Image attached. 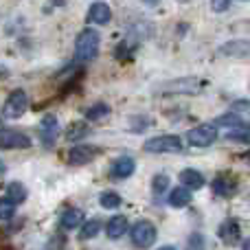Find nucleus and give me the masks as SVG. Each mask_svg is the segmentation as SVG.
<instances>
[{
  "label": "nucleus",
  "mask_w": 250,
  "mask_h": 250,
  "mask_svg": "<svg viewBox=\"0 0 250 250\" xmlns=\"http://www.w3.org/2000/svg\"><path fill=\"white\" fill-rule=\"evenodd\" d=\"M99 33L95 29H83L77 35V42H75V60L77 62H92L99 53Z\"/></svg>",
  "instance_id": "obj_1"
},
{
  "label": "nucleus",
  "mask_w": 250,
  "mask_h": 250,
  "mask_svg": "<svg viewBox=\"0 0 250 250\" xmlns=\"http://www.w3.org/2000/svg\"><path fill=\"white\" fill-rule=\"evenodd\" d=\"M143 149L149 151V154H178L182 151V141L173 134H167V136H154L149 141H145Z\"/></svg>",
  "instance_id": "obj_2"
},
{
  "label": "nucleus",
  "mask_w": 250,
  "mask_h": 250,
  "mask_svg": "<svg viewBox=\"0 0 250 250\" xmlns=\"http://www.w3.org/2000/svg\"><path fill=\"white\" fill-rule=\"evenodd\" d=\"M26 108H29V97H26V92L22 90V88H18V90H13L11 95L7 97V101H4L2 117L4 119H20L22 114L26 112Z\"/></svg>",
  "instance_id": "obj_3"
},
{
  "label": "nucleus",
  "mask_w": 250,
  "mask_h": 250,
  "mask_svg": "<svg viewBox=\"0 0 250 250\" xmlns=\"http://www.w3.org/2000/svg\"><path fill=\"white\" fill-rule=\"evenodd\" d=\"M187 141L193 147H208L217 141V127L213 123H202L195 125L193 129L187 132Z\"/></svg>",
  "instance_id": "obj_4"
},
{
  "label": "nucleus",
  "mask_w": 250,
  "mask_h": 250,
  "mask_svg": "<svg viewBox=\"0 0 250 250\" xmlns=\"http://www.w3.org/2000/svg\"><path fill=\"white\" fill-rule=\"evenodd\" d=\"M156 242V226L147 220H141L132 226V244L136 248H149Z\"/></svg>",
  "instance_id": "obj_5"
},
{
  "label": "nucleus",
  "mask_w": 250,
  "mask_h": 250,
  "mask_svg": "<svg viewBox=\"0 0 250 250\" xmlns=\"http://www.w3.org/2000/svg\"><path fill=\"white\" fill-rule=\"evenodd\" d=\"M0 147L2 149H26L31 147V138L20 129L0 127Z\"/></svg>",
  "instance_id": "obj_6"
},
{
  "label": "nucleus",
  "mask_w": 250,
  "mask_h": 250,
  "mask_svg": "<svg viewBox=\"0 0 250 250\" xmlns=\"http://www.w3.org/2000/svg\"><path fill=\"white\" fill-rule=\"evenodd\" d=\"M101 154L99 147L95 145H77L68 151V163L75 165V167H82V165H88Z\"/></svg>",
  "instance_id": "obj_7"
},
{
  "label": "nucleus",
  "mask_w": 250,
  "mask_h": 250,
  "mask_svg": "<svg viewBox=\"0 0 250 250\" xmlns=\"http://www.w3.org/2000/svg\"><path fill=\"white\" fill-rule=\"evenodd\" d=\"M60 134V123H57L55 114H46L40 123V141L44 147H53L55 145V138Z\"/></svg>",
  "instance_id": "obj_8"
},
{
  "label": "nucleus",
  "mask_w": 250,
  "mask_h": 250,
  "mask_svg": "<svg viewBox=\"0 0 250 250\" xmlns=\"http://www.w3.org/2000/svg\"><path fill=\"white\" fill-rule=\"evenodd\" d=\"M220 237H222V242L224 244L235 246V244L239 242V237H242V230H239L237 220H226L224 224L220 226Z\"/></svg>",
  "instance_id": "obj_9"
},
{
  "label": "nucleus",
  "mask_w": 250,
  "mask_h": 250,
  "mask_svg": "<svg viewBox=\"0 0 250 250\" xmlns=\"http://www.w3.org/2000/svg\"><path fill=\"white\" fill-rule=\"evenodd\" d=\"M88 20L95 22V24H108V22L112 20V9H110L105 2H95L90 7Z\"/></svg>",
  "instance_id": "obj_10"
},
{
  "label": "nucleus",
  "mask_w": 250,
  "mask_h": 250,
  "mask_svg": "<svg viewBox=\"0 0 250 250\" xmlns=\"http://www.w3.org/2000/svg\"><path fill=\"white\" fill-rule=\"evenodd\" d=\"M134 169H136V163H134L129 156H123V158L114 160L112 169H110V173H112L114 178H129L134 173Z\"/></svg>",
  "instance_id": "obj_11"
},
{
  "label": "nucleus",
  "mask_w": 250,
  "mask_h": 250,
  "mask_svg": "<svg viewBox=\"0 0 250 250\" xmlns=\"http://www.w3.org/2000/svg\"><path fill=\"white\" fill-rule=\"evenodd\" d=\"M82 222H83V211L82 208H66V211L62 213V217H60L62 229H66V230L77 229Z\"/></svg>",
  "instance_id": "obj_12"
},
{
  "label": "nucleus",
  "mask_w": 250,
  "mask_h": 250,
  "mask_svg": "<svg viewBox=\"0 0 250 250\" xmlns=\"http://www.w3.org/2000/svg\"><path fill=\"white\" fill-rule=\"evenodd\" d=\"M180 182L187 189L198 191L204 187V176L200 171H195V169H185V171H180Z\"/></svg>",
  "instance_id": "obj_13"
},
{
  "label": "nucleus",
  "mask_w": 250,
  "mask_h": 250,
  "mask_svg": "<svg viewBox=\"0 0 250 250\" xmlns=\"http://www.w3.org/2000/svg\"><path fill=\"white\" fill-rule=\"evenodd\" d=\"M105 233H108L110 239H119L127 233V217L117 215V217H110L108 226H105Z\"/></svg>",
  "instance_id": "obj_14"
},
{
  "label": "nucleus",
  "mask_w": 250,
  "mask_h": 250,
  "mask_svg": "<svg viewBox=\"0 0 250 250\" xmlns=\"http://www.w3.org/2000/svg\"><path fill=\"white\" fill-rule=\"evenodd\" d=\"M213 191H215L217 195H224V198H229V195H233L235 191H237V185H235L233 178L229 176H220L213 180Z\"/></svg>",
  "instance_id": "obj_15"
},
{
  "label": "nucleus",
  "mask_w": 250,
  "mask_h": 250,
  "mask_svg": "<svg viewBox=\"0 0 250 250\" xmlns=\"http://www.w3.org/2000/svg\"><path fill=\"white\" fill-rule=\"evenodd\" d=\"M169 207L173 208H182L187 207V204L191 202V189H187V187H178V189H173L171 193H169Z\"/></svg>",
  "instance_id": "obj_16"
},
{
  "label": "nucleus",
  "mask_w": 250,
  "mask_h": 250,
  "mask_svg": "<svg viewBox=\"0 0 250 250\" xmlns=\"http://www.w3.org/2000/svg\"><path fill=\"white\" fill-rule=\"evenodd\" d=\"M230 114H235L244 125H250V99L233 101V104H230Z\"/></svg>",
  "instance_id": "obj_17"
},
{
  "label": "nucleus",
  "mask_w": 250,
  "mask_h": 250,
  "mask_svg": "<svg viewBox=\"0 0 250 250\" xmlns=\"http://www.w3.org/2000/svg\"><path fill=\"white\" fill-rule=\"evenodd\" d=\"M88 132H90V129H88L86 123H83V121H75V123H70L68 127H66V141H82Z\"/></svg>",
  "instance_id": "obj_18"
},
{
  "label": "nucleus",
  "mask_w": 250,
  "mask_h": 250,
  "mask_svg": "<svg viewBox=\"0 0 250 250\" xmlns=\"http://www.w3.org/2000/svg\"><path fill=\"white\" fill-rule=\"evenodd\" d=\"M108 114H110V105L108 104H95V105H90V108L86 110V119L88 121H104V119H108Z\"/></svg>",
  "instance_id": "obj_19"
},
{
  "label": "nucleus",
  "mask_w": 250,
  "mask_h": 250,
  "mask_svg": "<svg viewBox=\"0 0 250 250\" xmlns=\"http://www.w3.org/2000/svg\"><path fill=\"white\" fill-rule=\"evenodd\" d=\"M7 198H11L16 204L24 202V200H26V189H24V185H22V182H11V185L7 187Z\"/></svg>",
  "instance_id": "obj_20"
},
{
  "label": "nucleus",
  "mask_w": 250,
  "mask_h": 250,
  "mask_svg": "<svg viewBox=\"0 0 250 250\" xmlns=\"http://www.w3.org/2000/svg\"><path fill=\"white\" fill-rule=\"evenodd\" d=\"M99 202L104 208H119L121 207V195L114 193V191H105L99 195Z\"/></svg>",
  "instance_id": "obj_21"
},
{
  "label": "nucleus",
  "mask_w": 250,
  "mask_h": 250,
  "mask_svg": "<svg viewBox=\"0 0 250 250\" xmlns=\"http://www.w3.org/2000/svg\"><path fill=\"white\" fill-rule=\"evenodd\" d=\"M99 230H101V222L99 220H88V222H83L82 235H79V237L82 239H92V237H97Z\"/></svg>",
  "instance_id": "obj_22"
},
{
  "label": "nucleus",
  "mask_w": 250,
  "mask_h": 250,
  "mask_svg": "<svg viewBox=\"0 0 250 250\" xmlns=\"http://www.w3.org/2000/svg\"><path fill=\"white\" fill-rule=\"evenodd\" d=\"M16 213V202L11 198H0V222H7Z\"/></svg>",
  "instance_id": "obj_23"
},
{
  "label": "nucleus",
  "mask_w": 250,
  "mask_h": 250,
  "mask_svg": "<svg viewBox=\"0 0 250 250\" xmlns=\"http://www.w3.org/2000/svg\"><path fill=\"white\" fill-rule=\"evenodd\" d=\"M248 51H250L248 42H229L222 48V53H226V55H246Z\"/></svg>",
  "instance_id": "obj_24"
},
{
  "label": "nucleus",
  "mask_w": 250,
  "mask_h": 250,
  "mask_svg": "<svg viewBox=\"0 0 250 250\" xmlns=\"http://www.w3.org/2000/svg\"><path fill=\"white\" fill-rule=\"evenodd\" d=\"M215 125H226V127H242V121H239V119L237 117H235V114H224V117H220V119H217V121H215Z\"/></svg>",
  "instance_id": "obj_25"
},
{
  "label": "nucleus",
  "mask_w": 250,
  "mask_h": 250,
  "mask_svg": "<svg viewBox=\"0 0 250 250\" xmlns=\"http://www.w3.org/2000/svg\"><path fill=\"white\" fill-rule=\"evenodd\" d=\"M187 250H207L204 248V237L200 233H193L187 242Z\"/></svg>",
  "instance_id": "obj_26"
},
{
  "label": "nucleus",
  "mask_w": 250,
  "mask_h": 250,
  "mask_svg": "<svg viewBox=\"0 0 250 250\" xmlns=\"http://www.w3.org/2000/svg\"><path fill=\"white\" fill-rule=\"evenodd\" d=\"M169 185V178L167 176H154V180H151V189H154V193H163L165 189H167Z\"/></svg>",
  "instance_id": "obj_27"
},
{
  "label": "nucleus",
  "mask_w": 250,
  "mask_h": 250,
  "mask_svg": "<svg viewBox=\"0 0 250 250\" xmlns=\"http://www.w3.org/2000/svg\"><path fill=\"white\" fill-rule=\"evenodd\" d=\"M211 4L215 11H226L229 9V0H211Z\"/></svg>",
  "instance_id": "obj_28"
},
{
  "label": "nucleus",
  "mask_w": 250,
  "mask_h": 250,
  "mask_svg": "<svg viewBox=\"0 0 250 250\" xmlns=\"http://www.w3.org/2000/svg\"><path fill=\"white\" fill-rule=\"evenodd\" d=\"M9 77V68L4 64H0V82H2V79H7Z\"/></svg>",
  "instance_id": "obj_29"
},
{
  "label": "nucleus",
  "mask_w": 250,
  "mask_h": 250,
  "mask_svg": "<svg viewBox=\"0 0 250 250\" xmlns=\"http://www.w3.org/2000/svg\"><path fill=\"white\" fill-rule=\"evenodd\" d=\"M4 171H7V167H4V163H2V160H0V178L4 176Z\"/></svg>",
  "instance_id": "obj_30"
},
{
  "label": "nucleus",
  "mask_w": 250,
  "mask_h": 250,
  "mask_svg": "<svg viewBox=\"0 0 250 250\" xmlns=\"http://www.w3.org/2000/svg\"><path fill=\"white\" fill-rule=\"evenodd\" d=\"M242 250H250V237L244 242V246H242Z\"/></svg>",
  "instance_id": "obj_31"
},
{
  "label": "nucleus",
  "mask_w": 250,
  "mask_h": 250,
  "mask_svg": "<svg viewBox=\"0 0 250 250\" xmlns=\"http://www.w3.org/2000/svg\"><path fill=\"white\" fill-rule=\"evenodd\" d=\"M158 250H176L173 246H163V248H158Z\"/></svg>",
  "instance_id": "obj_32"
},
{
  "label": "nucleus",
  "mask_w": 250,
  "mask_h": 250,
  "mask_svg": "<svg viewBox=\"0 0 250 250\" xmlns=\"http://www.w3.org/2000/svg\"><path fill=\"white\" fill-rule=\"evenodd\" d=\"M147 4H156V2H160V0H145Z\"/></svg>",
  "instance_id": "obj_33"
},
{
  "label": "nucleus",
  "mask_w": 250,
  "mask_h": 250,
  "mask_svg": "<svg viewBox=\"0 0 250 250\" xmlns=\"http://www.w3.org/2000/svg\"><path fill=\"white\" fill-rule=\"evenodd\" d=\"M246 163H248V165H250V154H248V156H246Z\"/></svg>",
  "instance_id": "obj_34"
}]
</instances>
